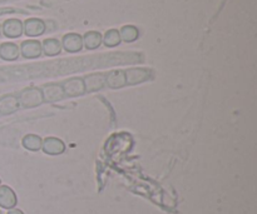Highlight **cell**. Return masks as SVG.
I'll return each instance as SVG.
<instances>
[{"mask_svg":"<svg viewBox=\"0 0 257 214\" xmlns=\"http://www.w3.org/2000/svg\"><path fill=\"white\" fill-rule=\"evenodd\" d=\"M47 30V24L39 18H29L23 23V33L27 37L35 38L43 35Z\"/></svg>","mask_w":257,"mask_h":214,"instance_id":"cell-1","label":"cell"},{"mask_svg":"<svg viewBox=\"0 0 257 214\" xmlns=\"http://www.w3.org/2000/svg\"><path fill=\"white\" fill-rule=\"evenodd\" d=\"M20 54L25 59H37L42 55V43L38 40H24L20 45Z\"/></svg>","mask_w":257,"mask_h":214,"instance_id":"cell-2","label":"cell"},{"mask_svg":"<svg viewBox=\"0 0 257 214\" xmlns=\"http://www.w3.org/2000/svg\"><path fill=\"white\" fill-rule=\"evenodd\" d=\"M62 47L68 53H78L83 49V38L77 33H68L63 37Z\"/></svg>","mask_w":257,"mask_h":214,"instance_id":"cell-3","label":"cell"},{"mask_svg":"<svg viewBox=\"0 0 257 214\" xmlns=\"http://www.w3.org/2000/svg\"><path fill=\"white\" fill-rule=\"evenodd\" d=\"M3 34L10 39H17V38L22 37L23 35V23L19 19H8L5 20L4 24L2 28Z\"/></svg>","mask_w":257,"mask_h":214,"instance_id":"cell-4","label":"cell"},{"mask_svg":"<svg viewBox=\"0 0 257 214\" xmlns=\"http://www.w3.org/2000/svg\"><path fill=\"white\" fill-rule=\"evenodd\" d=\"M42 149L45 154L49 155H59L64 153L65 144L62 139L55 137H49L43 140Z\"/></svg>","mask_w":257,"mask_h":214,"instance_id":"cell-5","label":"cell"},{"mask_svg":"<svg viewBox=\"0 0 257 214\" xmlns=\"http://www.w3.org/2000/svg\"><path fill=\"white\" fill-rule=\"evenodd\" d=\"M43 100L44 99H43L42 90L34 89V88L25 89L24 92L20 94V102L23 103L24 107H28V108L37 107V105H39Z\"/></svg>","mask_w":257,"mask_h":214,"instance_id":"cell-6","label":"cell"},{"mask_svg":"<svg viewBox=\"0 0 257 214\" xmlns=\"http://www.w3.org/2000/svg\"><path fill=\"white\" fill-rule=\"evenodd\" d=\"M124 74L125 82L130 85L146 82L151 77V72L148 69H145V68H132V69L125 70Z\"/></svg>","mask_w":257,"mask_h":214,"instance_id":"cell-7","label":"cell"},{"mask_svg":"<svg viewBox=\"0 0 257 214\" xmlns=\"http://www.w3.org/2000/svg\"><path fill=\"white\" fill-rule=\"evenodd\" d=\"M18 198L14 190L8 185H0V207L13 209L17 205Z\"/></svg>","mask_w":257,"mask_h":214,"instance_id":"cell-8","label":"cell"},{"mask_svg":"<svg viewBox=\"0 0 257 214\" xmlns=\"http://www.w3.org/2000/svg\"><path fill=\"white\" fill-rule=\"evenodd\" d=\"M63 92L68 97H78V95H82L85 92L84 88V82H83L82 78H73V79L67 80V82L63 84Z\"/></svg>","mask_w":257,"mask_h":214,"instance_id":"cell-9","label":"cell"},{"mask_svg":"<svg viewBox=\"0 0 257 214\" xmlns=\"http://www.w3.org/2000/svg\"><path fill=\"white\" fill-rule=\"evenodd\" d=\"M20 49L15 43L8 42L0 45V58L7 62H14L19 58Z\"/></svg>","mask_w":257,"mask_h":214,"instance_id":"cell-10","label":"cell"},{"mask_svg":"<svg viewBox=\"0 0 257 214\" xmlns=\"http://www.w3.org/2000/svg\"><path fill=\"white\" fill-rule=\"evenodd\" d=\"M84 88L87 92H95V90H100L105 85V75L104 74H90L85 77Z\"/></svg>","mask_w":257,"mask_h":214,"instance_id":"cell-11","label":"cell"},{"mask_svg":"<svg viewBox=\"0 0 257 214\" xmlns=\"http://www.w3.org/2000/svg\"><path fill=\"white\" fill-rule=\"evenodd\" d=\"M83 47L87 48L88 50H95L100 47L102 44L103 37L99 32L95 30H90L83 35Z\"/></svg>","mask_w":257,"mask_h":214,"instance_id":"cell-12","label":"cell"},{"mask_svg":"<svg viewBox=\"0 0 257 214\" xmlns=\"http://www.w3.org/2000/svg\"><path fill=\"white\" fill-rule=\"evenodd\" d=\"M105 84L110 88H122L127 85L124 70H114L105 77Z\"/></svg>","mask_w":257,"mask_h":214,"instance_id":"cell-13","label":"cell"},{"mask_svg":"<svg viewBox=\"0 0 257 214\" xmlns=\"http://www.w3.org/2000/svg\"><path fill=\"white\" fill-rule=\"evenodd\" d=\"M42 50L47 57H55L62 52V44L55 38H48L42 43Z\"/></svg>","mask_w":257,"mask_h":214,"instance_id":"cell-14","label":"cell"},{"mask_svg":"<svg viewBox=\"0 0 257 214\" xmlns=\"http://www.w3.org/2000/svg\"><path fill=\"white\" fill-rule=\"evenodd\" d=\"M18 107H19V102L13 95H7L0 99V114H12L18 109Z\"/></svg>","mask_w":257,"mask_h":214,"instance_id":"cell-15","label":"cell"},{"mask_svg":"<svg viewBox=\"0 0 257 214\" xmlns=\"http://www.w3.org/2000/svg\"><path fill=\"white\" fill-rule=\"evenodd\" d=\"M22 144L27 150H30V152H38V150L42 149L43 139L39 135L28 134L23 138Z\"/></svg>","mask_w":257,"mask_h":214,"instance_id":"cell-16","label":"cell"},{"mask_svg":"<svg viewBox=\"0 0 257 214\" xmlns=\"http://www.w3.org/2000/svg\"><path fill=\"white\" fill-rule=\"evenodd\" d=\"M119 35L120 40H123V42L133 43L140 37V30L135 25H124V27L120 28Z\"/></svg>","mask_w":257,"mask_h":214,"instance_id":"cell-17","label":"cell"},{"mask_svg":"<svg viewBox=\"0 0 257 214\" xmlns=\"http://www.w3.org/2000/svg\"><path fill=\"white\" fill-rule=\"evenodd\" d=\"M42 94L43 99H45L47 102H55V100L63 98L64 92L59 85H48V87H45V90H43Z\"/></svg>","mask_w":257,"mask_h":214,"instance_id":"cell-18","label":"cell"},{"mask_svg":"<svg viewBox=\"0 0 257 214\" xmlns=\"http://www.w3.org/2000/svg\"><path fill=\"white\" fill-rule=\"evenodd\" d=\"M120 35H119V30L117 29H109L105 32L104 37H103L102 43H104V45L107 48H114L118 47L120 44Z\"/></svg>","mask_w":257,"mask_h":214,"instance_id":"cell-19","label":"cell"},{"mask_svg":"<svg viewBox=\"0 0 257 214\" xmlns=\"http://www.w3.org/2000/svg\"><path fill=\"white\" fill-rule=\"evenodd\" d=\"M8 214H24L20 209H12L8 212Z\"/></svg>","mask_w":257,"mask_h":214,"instance_id":"cell-20","label":"cell"},{"mask_svg":"<svg viewBox=\"0 0 257 214\" xmlns=\"http://www.w3.org/2000/svg\"><path fill=\"white\" fill-rule=\"evenodd\" d=\"M0 34H2V25H0Z\"/></svg>","mask_w":257,"mask_h":214,"instance_id":"cell-21","label":"cell"},{"mask_svg":"<svg viewBox=\"0 0 257 214\" xmlns=\"http://www.w3.org/2000/svg\"><path fill=\"white\" fill-rule=\"evenodd\" d=\"M0 183H2V180H0Z\"/></svg>","mask_w":257,"mask_h":214,"instance_id":"cell-22","label":"cell"}]
</instances>
